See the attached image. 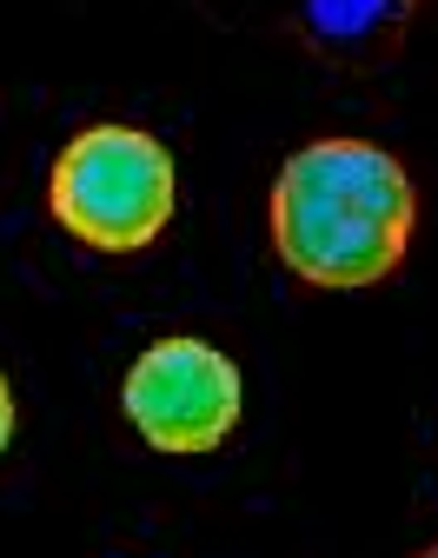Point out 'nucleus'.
I'll use <instances>...</instances> for the list:
<instances>
[{"mask_svg":"<svg viewBox=\"0 0 438 558\" xmlns=\"http://www.w3.org/2000/svg\"><path fill=\"white\" fill-rule=\"evenodd\" d=\"M173 214V160L154 133L87 126L53 167V220L100 253L146 246Z\"/></svg>","mask_w":438,"mask_h":558,"instance_id":"f03ea898","label":"nucleus"},{"mask_svg":"<svg viewBox=\"0 0 438 558\" xmlns=\"http://www.w3.org/2000/svg\"><path fill=\"white\" fill-rule=\"evenodd\" d=\"M120 399L146 446L212 452L240 426V366L227 353H212L206 339H160L133 360Z\"/></svg>","mask_w":438,"mask_h":558,"instance_id":"7ed1b4c3","label":"nucleus"},{"mask_svg":"<svg viewBox=\"0 0 438 558\" xmlns=\"http://www.w3.org/2000/svg\"><path fill=\"white\" fill-rule=\"evenodd\" d=\"M272 240L313 287H373L405 259L412 180L373 140H313L272 186Z\"/></svg>","mask_w":438,"mask_h":558,"instance_id":"f257e3e1","label":"nucleus"},{"mask_svg":"<svg viewBox=\"0 0 438 558\" xmlns=\"http://www.w3.org/2000/svg\"><path fill=\"white\" fill-rule=\"evenodd\" d=\"M418 558H438V545H431V551H418Z\"/></svg>","mask_w":438,"mask_h":558,"instance_id":"423d86ee","label":"nucleus"},{"mask_svg":"<svg viewBox=\"0 0 438 558\" xmlns=\"http://www.w3.org/2000/svg\"><path fill=\"white\" fill-rule=\"evenodd\" d=\"M425 0H300V34L339 66H379L399 53Z\"/></svg>","mask_w":438,"mask_h":558,"instance_id":"20e7f679","label":"nucleus"},{"mask_svg":"<svg viewBox=\"0 0 438 558\" xmlns=\"http://www.w3.org/2000/svg\"><path fill=\"white\" fill-rule=\"evenodd\" d=\"M8 433H14V392H8V379H0V452H8Z\"/></svg>","mask_w":438,"mask_h":558,"instance_id":"39448f33","label":"nucleus"}]
</instances>
